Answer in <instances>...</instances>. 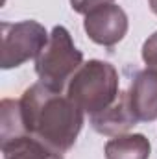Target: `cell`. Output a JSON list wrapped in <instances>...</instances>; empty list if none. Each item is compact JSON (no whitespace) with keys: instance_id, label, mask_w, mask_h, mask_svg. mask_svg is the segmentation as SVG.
<instances>
[{"instance_id":"obj_1","label":"cell","mask_w":157,"mask_h":159,"mask_svg":"<svg viewBox=\"0 0 157 159\" xmlns=\"http://www.w3.org/2000/svg\"><path fill=\"white\" fill-rule=\"evenodd\" d=\"M19 104L28 133L59 152H67L76 144L85 122V111L67 94L37 81L22 93Z\"/></svg>"},{"instance_id":"obj_2","label":"cell","mask_w":157,"mask_h":159,"mask_svg":"<svg viewBox=\"0 0 157 159\" xmlns=\"http://www.w3.org/2000/svg\"><path fill=\"white\" fill-rule=\"evenodd\" d=\"M118 94L120 80L117 69L102 59L85 61L67 85V96L89 117L109 107Z\"/></svg>"},{"instance_id":"obj_3","label":"cell","mask_w":157,"mask_h":159,"mask_svg":"<svg viewBox=\"0 0 157 159\" xmlns=\"http://www.w3.org/2000/svg\"><path fill=\"white\" fill-rule=\"evenodd\" d=\"M83 65V54L74 44L70 32L65 26H54L48 43L35 57V72L43 85L63 93L72 76Z\"/></svg>"},{"instance_id":"obj_4","label":"cell","mask_w":157,"mask_h":159,"mask_svg":"<svg viewBox=\"0 0 157 159\" xmlns=\"http://www.w3.org/2000/svg\"><path fill=\"white\" fill-rule=\"evenodd\" d=\"M50 34L37 20L2 22V57L4 70L17 69L30 59H35L48 43Z\"/></svg>"},{"instance_id":"obj_5","label":"cell","mask_w":157,"mask_h":159,"mask_svg":"<svg viewBox=\"0 0 157 159\" xmlns=\"http://www.w3.org/2000/svg\"><path fill=\"white\" fill-rule=\"evenodd\" d=\"M128 28H129L128 15L115 2L94 7L85 15L83 20V30L89 35V39L107 48L118 44L124 39Z\"/></svg>"},{"instance_id":"obj_6","label":"cell","mask_w":157,"mask_h":159,"mask_svg":"<svg viewBox=\"0 0 157 159\" xmlns=\"http://www.w3.org/2000/svg\"><path fill=\"white\" fill-rule=\"evenodd\" d=\"M128 96L139 122H154L157 119V69L139 70L131 80Z\"/></svg>"},{"instance_id":"obj_7","label":"cell","mask_w":157,"mask_h":159,"mask_svg":"<svg viewBox=\"0 0 157 159\" xmlns=\"http://www.w3.org/2000/svg\"><path fill=\"white\" fill-rule=\"evenodd\" d=\"M139 120L131 111V104H129V96L128 91H120L118 98L104 111L91 115L89 124L91 128L100 133V135H107V137H117L122 133H128Z\"/></svg>"},{"instance_id":"obj_8","label":"cell","mask_w":157,"mask_h":159,"mask_svg":"<svg viewBox=\"0 0 157 159\" xmlns=\"http://www.w3.org/2000/svg\"><path fill=\"white\" fill-rule=\"evenodd\" d=\"M0 146L4 159H65L63 152L48 146L28 131L0 139Z\"/></svg>"},{"instance_id":"obj_9","label":"cell","mask_w":157,"mask_h":159,"mask_svg":"<svg viewBox=\"0 0 157 159\" xmlns=\"http://www.w3.org/2000/svg\"><path fill=\"white\" fill-rule=\"evenodd\" d=\"M152 144L142 133H122L105 143V159H148Z\"/></svg>"},{"instance_id":"obj_10","label":"cell","mask_w":157,"mask_h":159,"mask_svg":"<svg viewBox=\"0 0 157 159\" xmlns=\"http://www.w3.org/2000/svg\"><path fill=\"white\" fill-rule=\"evenodd\" d=\"M142 61L146 67L157 69V32H154L142 44Z\"/></svg>"},{"instance_id":"obj_11","label":"cell","mask_w":157,"mask_h":159,"mask_svg":"<svg viewBox=\"0 0 157 159\" xmlns=\"http://www.w3.org/2000/svg\"><path fill=\"white\" fill-rule=\"evenodd\" d=\"M113 0H70V6L72 9L79 13V15H87L89 11H92L94 7L98 6H104V4H111Z\"/></svg>"},{"instance_id":"obj_12","label":"cell","mask_w":157,"mask_h":159,"mask_svg":"<svg viewBox=\"0 0 157 159\" xmlns=\"http://www.w3.org/2000/svg\"><path fill=\"white\" fill-rule=\"evenodd\" d=\"M148 6H150L152 13H154V15H157V0H148Z\"/></svg>"},{"instance_id":"obj_13","label":"cell","mask_w":157,"mask_h":159,"mask_svg":"<svg viewBox=\"0 0 157 159\" xmlns=\"http://www.w3.org/2000/svg\"><path fill=\"white\" fill-rule=\"evenodd\" d=\"M4 2H6V0H4Z\"/></svg>"}]
</instances>
